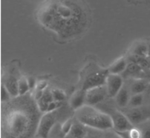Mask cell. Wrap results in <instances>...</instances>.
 <instances>
[{
	"mask_svg": "<svg viewBox=\"0 0 150 138\" xmlns=\"http://www.w3.org/2000/svg\"><path fill=\"white\" fill-rule=\"evenodd\" d=\"M2 138H34L42 113L34 97L28 94L2 103Z\"/></svg>",
	"mask_w": 150,
	"mask_h": 138,
	"instance_id": "obj_2",
	"label": "cell"
},
{
	"mask_svg": "<svg viewBox=\"0 0 150 138\" xmlns=\"http://www.w3.org/2000/svg\"><path fill=\"white\" fill-rule=\"evenodd\" d=\"M143 101H144V97H143L142 94H133L130 98L129 105V107L141 106Z\"/></svg>",
	"mask_w": 150,
	"mask_h": 138,
	"instance_id": "obj_20",
	"label": "cell"
},
{
	"mask_svg": "<svg viewBox=\"0 0 150 138\" xmlns=\"http://www.w3.org/2000/svg\"><path fill=\"white\" fill-rule=\"evenodd\" d=\"M34 138H42V137H40V136H37V135H36V136L34 137Z\"/></svg>",
	"mask_w": 150,
	"mask_h": 138,
	"instance_id": "obj_29",
	"label": "cell"
},
{
	"mask_svg": "<svg viewBox=\"0 0 150 138\" xmlns=\"http://www.w3.org/2000/svg\"><path fill=\"white\" fill-rule=\"evenodd\" d=\"M106 97H109L106 86H98L86 91V105L95 106L100 105L105 101Z\"/></svg>",
	"mask_w": 150,
	"mask_h": 138,
	"instance_id": "obj_8",
	"label": "cell"
},
{
	"mask_svg": "<svg viewBox=\"0 0 150 138\" xmlns=\"http://www.w3.org/2000/svg\"><path fill=\"white\" fill-rule=\"evenodd\" d=\"M109 72L95 63H90L83 68L80 74V89L88 91L92 88L103 86L106 83Z\"/></svg>",
	"mask_w": 150,
	"mask_h": 138,
	"instance_id": "obj_5",
	"label": "cell"
},
{
	"mask_svg": "<svg viewBox=\"0 0 150 138\" xmlns=\"http://www.w3.org/2000/svg\"><path fill=\"white\" fill-rule=\"evenodd\" d=\"M144 68L139 65L138 64L134 62H129L128 61L127 66L126 70L123 73L124 76H136L141 74Z\"/></svg>",
	"mask_w": 150,
	"mask_h": 138,
	"instance_id": "obj_16",
	"label": "cell"
},
{
	"mask_svg": "<svg viewBox=\"0 0 150 138\" xmlns=\"http://www.w3.org/2000/svg\"><path fill=\"white\" fill-rule=\"evenodd\" d=\"M105 86L109 98H115L123 86V76L120 74H109L107 76Z\"/></svg>",
	"mask_w": 150,
	"mask_h": 138,
	"instance_id": "obj_9",
	"label": "cell"
},
{
	"mask_svg": "<svg viewBox=\"0 0 150 138\" xmlns=\"http://www.w3.org/2000/svg\"><path fill=\"white\" fill-rule=\"evenodd\" d=\"M121 111L134 126L150 120V107H129Z\"/></svg>",
	"mask_w": 150,
	"mask_h": 138,
	"instance_id": "obj_7",
	"label": "cell"
},
{
	"mask_svg": "<svg viewBox=\"0 0 150 138\" xmlns=\"http://www.w3.org/2000/svg\"><path fill=\"white\" fill-rule=\"evenodd\" d=\"M71 111H74L71 106H65L62 105L60 108L46 112L42 116L37 129V136L42 138H48L53 128L57 123H62L67 120L70 119Z\"/></svg>",
	"mask_w": 150,
	"mask_h": 138,
	"instance_id": "obj_4",
	"label": "cell"
},
{
	"mask_svg": "<svg viewBox=\"0 0 150 138\" xmlns=\"http://www.w3.org/2000/svg\"><path fill=\"white\" fill-rule=\"evenodd\" d=\"M129 134L131 138H141V132L136 126H134L131 129H129Z\"/></svg>",
	"mask_w": 150,
	"mask_h": 138,
	"instance_id": "obj_25",
	"label": "cell"
},
{
	"mask_svg": "<svg viewBox=\"0 0 150 138\" xmlns=\"http://www.w3.org/2000/svg\"><path fill=\"white\" fill-rule=\"evenodd\" d=\"M147 57L150 59V42L148 43V52H147Z\"/></svg>",
	"mask_w": 150,
	"mask_h": 138,
	"instance_id": "obj_28",
	"label": "cell"
},
{
	"mask_svg": "<svg viewBox=\"0 0 150 138\" xmlns=\"http://www.w3.org/2000/svg\"><path fill=\"white\" fill-rule=\"evenodd\" d=\"M28 85L30 86V88H33L36 86V80L34 78L31 77H28Z\"/></svg>",
	"mask_w": 150,
	"mask_h": 138,
	"instance_id": "obj_27",
	"label": "cell"
},
{
	"mask_svg": "<svg viewBox=\"0 0 150 138\" xmlns=\"http://www.w3.org/2000/svg\"><path fill=\"white\" fill-rule=\"evenodd\" d=\"M118 134L122 138H131L129 134V130L123 131V132H117Z\"/></svg>",
	"mask_w": 150,
	"mask_h": 138,
	"instance_id": "obj_26",
	"label": "cell"
},
{
	"mask_svg": "<svg viewBox=\"0 0 150 138\" xmlns=\"http://www.w3.org/2000/svg\"><path fill=\"white\" fill-rule=\"evenodd\" d=\"M74 118L88 129L105 132L113 129V124L109 114L99 108L84 105L74 111Z\"/></svg>",
	"mask_w": 150,
	"mask_h": 138,
	"instance_id": "obj_3",
	"label": "cell"
},
{
	"mask_svg": "<svg viewBox=\"0 0 150 138\" xmlns=\"http://www.w3.org/2000/svg\"><path fill=\"white\" fill-rule=\"evenodd\" d=\"M84 138H103V132L87 128V132Z\"/></svg>",
	"mask_w": 150,
	"mask_h": 138,
	"instance_id": "obj_22",
	"label": "cell"
},
{
	"mask_svg": "<svg viewBox=\"0 0 150 138\" xmlns=\"http://www.w3.org/2000/svg\"><path fill=\"white\" fill-rule=\"evenodd\" d=\"M128 61L125 59L124 57H120L114 62L109 68H107L109 71V74H121L126 70L127 66Z\"/></svg>",
	"mask_w": 150,
	"mask_h": 138,
	"instance_id": "obj_15",
	"label": "cell"
},
{
	"mask_svg": "<svg viewBox=\"0 0 150 138\" xmlns=\"http://www.w3.org/2000/svg\"><path fill=\"white\" fill-rule=\"evenodd\" d=\"M147 83L145 80L141 79H134L133 83L131 84L130 91L133 94H142L146 89Z\"/></svg>",
	"mask_w": 150,
	"mask_h": 138,
	"instance_id": "obj_17",
	"label": "cell"
},
{
	"mask_svg": "<svg viewBox=\"0 0 150 138\" xmlns=\"http://www.w3.org/2000/svg\"><path fill=\"white\" fill-rule=\"evenodd\" d=\"M147 52H148V43L146 44L144 42H138L134 43L132 46L129 50V56L147 57Z\"/></svg>",
	"mask_w": 150,
	"mask_h": 138,
	"instance_id": "obj_14",
	"label": "cell"
},
{
	"mask_svg": "<svg viewBox=\"0 0 150 138\" xmlns=\"http://www.w3.org/2000/svg\"><path fill=\"white\" fill-rule=\"evenodd\" d=\"M4 86L6 87L12 98L19 96V80L15 76L10 75L5 79Z\"/></svg>",
	"mask_w": 150,
	"mask_h": 138,
	"instance_id": "obj_13",
	"label": "cell"
},
{
	"mask_svg": "<svg viewBox=\"0 0 150 138\" xmlns=\"http://www.w3.org/2000/svg\"><path fill=\"white\" fill-rule=\"evenodd\" d=\"M149 69H150V62H149Z\"/></svg>",
	"mask_w": 150,
	"mask_h": 138,
	"instance_id": "obj_31",
	"label": "cell"
},
{
	"mask_svg": "<svg viewBox=\"0 0 150 138\" xmlns=\"http://www.w3.org/2000/svg\"><path fill=\"white\" fill-rule=\"evenodd\" d=\"M12 99L11 95L4 85L1 86V101L2 103H7Z\"/></svg>",
	"mask_w": 150,
	"mask_h": 138,
	"instance_id": "obj_23",
	"label": "cell"
},
{
	"mask_svg": "<svg viewBox=\"0 0 150 138\" xmlns=\"http://www.w3.org/2000/svg\"><path fill=\"white\" fill-rule=\"evenodd\" d=\"M38 22L62 40H74L86 30L89 11L83 0H45L37 13Z\"/></svg>",
	"mask_w": 150,
	"mask_h": 138,
	"instance_id": "obj_1",
	"label": "cell"
},
{
	"mask_svg": "<svg viewBox=\"0 0 150 138\" xmlns=\"http://www.w3.org/2000/svg\"><path fill=\"white\" fill-rule=\"evenodd\" d=\"M53 101H54V98H53L51 90L46 88L44 90L43 94H42V97L38 100H37V105H38L40 111L42 113H44V114L46 113L48 106L49 105L50 103H52Z\"/></svg>",
	"mask_w": 150,
	"mask_h": 138,
	"instance_id": "obj_11",
	"label": "cell"
},
{
	"mask_svg": "<svg viewBox=\"0 0 150 138\" xmlns=\"http://www.w3.org/2000/svg\"><path fill=\"white\" fill-rule=\"evenodd\" d=\"M141 132V138H150V120L136 125Z\"/></svg>",
	"mask_w": 150,
	"mask_h": 138,
	"instance_id": "obj_18",
	"label": "cell"
},
{
	"mask_svg": "<svg viewBox=\"0 0 150 138\" xmlns=\"http://www.w3.org/2000/svg\"><path fill=\"white\" fill-rule=\"evenodd\" d=\"M103 138H122L116 131L112 129H109L103 132Z\"/></svg>",
	"mask_w": 150,
	"mask_h": 138,
	"instance_id": "obj_24",
	"label": "cell"
},
{
	"mask_svg": "<svg viewBox=\"0 0 150 138\" xmlns=\"http://www.w3.org/2000/svg\"><path fill=\"white\" fill-rule=\"evenodd\" d=\"M51 93H52L53 98L54 100L56 102H59V103H63L66 98V94L63 91L60 90V89L55 88L51 90Z\"/></svg>",
	"mask_w": 150,
	"mask_h": 138,
	"instance_id": "obj_21",
	"label": "cell"
},
{
	"mask_svg": "<svg viewBox=\"0 0 150 138\" xmlns=\"http://www.w3.org/2000/svg\"><path fill=\"white\" fill-rule=\"evenodd\" d=\"M86 91L79 88L73 93L69 100V105L75 111L86 105Z\"/></svg>",
	"mask_w": 150,
	"mask_h": 138,
	"instance_id": "obj_10",
	"label": "cell"
},
{
	"mask_svg": "<svg viewBox=\"0 0 150 138\" xmlns=\"http://www.w3.org/2000/svg\"><path fill=\"white\" fill-rule=\"evenodd\" d=\"M148 75H149V76H150V71H149V73H148Z\"/></svg>",
	"mask_w": 150,
	"mask_h": 138,
	"instance_id": "obj_30",
	"label": "cell"
},
{
	"mask_svg": "<svg viewBox=\"0 0 150 138\" xmlns=\"http://www.w3.org/2000/svg\"><path fill=\"white\" fill-rule=\"evenodd\" d=\"M130 98H131V97L129 95V90L126 88V86H123L120 91L117 93L116 97H115V103L120 108H126L127 105H129Z\"/></svg>",
	"mask_w": 150,
	"mask_h": 138,
	"instance_id": "obj_12",
	"label": "cell"
},
{
	"mask_svg": "<svg viewBox=\"0 0 150 138\" xmlns=\"http://www.w3.org/2000/svg\"><path fill=\"white\" fill-rule=\"evenodd\" d=\"M103 104V103H101ZM104 106H101L100 110L109 114L113 124V129L116 132H123L131 129L134 125L130 122L126 116L122 112L121 110L109 106L108 104H103Z\"/></svg>",
	"mask_w": 150,
	"mask_h": 138,
	"instance_id": "obj_6",
	"label": "cell"
},
{
	"mask_svg": "<svg viewBox=\"0 0 150 138\" xmlns=\"http://www.w3.org/2000/svg\"><path fill=\"white\" fill-rule=\"evenodd\" d=\"M30 86L28 82V78L21 77L19 79V96H23L27 94L28 92L30 90Z\"/></svg>",
	"mask_w": 150,
	"mask_h": 138,
	"instance_id": "obj_19",
	"label": "cell"
}]
</instances>
